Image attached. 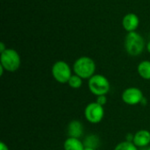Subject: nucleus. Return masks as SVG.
<instances>
[{
  "label": "nucleus",
  "mask_w": 150,
  "mask_h": 150,
  "mask_svg": "<svg viewBox=\"0 0 150 150\" xmlns=\"http://www.w3.org/2000/svg\"><path fill=\"white\" fill-rule=\"evenodd\" d=\"M124 47L129 55L138 56L145 48V40L136 31L127 33L124 40Z\"/></svg>",
  "instance_id": "f257e3e1"
},
{
  "label": "nucleus",
  "mask_w": 150,
  "mask_h": 150,
  "mask_svg": "<svg viewBox=\"0 0 150 150\" xmlns=\"http://www.w3.org/2000/svg\"><path fill=\"white\" fill-rule=\"evenodd\" d=\"M73 71L83 79H90L95 75L96 63L89 56H81L73 64Z\"/></svg>",
  "instance_id": "f03ea898"
},
{
  "label": "nucleus",
  "mask_w": 150,
  "mask_h": 150,
  "mask_svg": "<svg viewBox=\"0 0 150 150\" xmlns=\"http://www.w3.org/2000/svg\"><path fill=\"white\" fill-rule=\"evenodd\" d=\"M21 64L19 54L13 48H7L0 54V65L8 72L17 71Z\"/></svg>",
  "instance_id": "7ed1b4c3"
},
{
  "label": "nucleus",
  "mask_w": 150,
  "mask_h": 150,
  "mask_svg": "<svg viewBox=\"0 0 150 150\" xmlns=\"http://www.w3.org/2000/svg\"><path fill=\"white\" fill-rule=\"evenodd\" d=\"M88 87L90 91L96 97L106 95L111 88L109 80L103 75L95 74L88 81Z\"/></svg>",
  "instance_id": "20e7f679"
},
{
  "label": "nucleus",
  "mask_w": 150,
  "mask_h": 150,
  "mask_svg": "<svg viewBox=\"0 0 150 150\" xmlns=\"http://www.w3.org/2000/svg\"><path fill=\"white\" fill-rule=\"evenodd\" d=\"M52 76L54 79L60 83H68L72 76L70 66L64 61H57L52 66Z\"/></svg>",
  "instance_id": "39448f33"
},
{
  "label": "nucleus",
  "mask_w": 150,
  "mask_h": 150,
  "mask_svg": "<svg viewBox=\"0 0 150 150\" xmlns=\"http://www.w3.org/2000/svg\"><path fill=\"white\" fill-rule=\"evenodd\" d=\"M84 116L87 121L91 124H98L102 121L105 116L104 106L97 102L90 103L84 109Z\"/></svg>",
  "instance_id": "423d86ee"
},
{
  "label": "nucleus",
  "mask_w": 150,
  "mask_h": 150,
  "mask_svg": "<svg viewBox=\"0 0 150 150\" xmlns=\"http://www.w3.org/2000/svg\"><path fill=\"white\" fill-rule=\"evenodd\" d=\"M143 98L142 91L137 87L127 88L121 95L123 102L128 105H136L141 104Z\"/></svg>",
  "instance_id": "0eeeda50"
},
{
  "label": "nucleus",
  "mask_w": 150,
  "mask_h": 150,
  "mask_svg": "<svg viewBox=\"0 0 150 150\" xmlns=\"http://www.w3.org/2000/svg\"><path fill=\"white\" fill-rule=\"evenodd\" d=\"M140 25V18L139 17L133 12L126 14L122 18V26L127 32H135Z\"/></svg>",
  "instance_id": "6e6552de"
},
{
  "label": "nucleus",
  "mask_w": 150,
  "mask_h": 150,
  "mask_svg": "<svg viewBox=\"0 0 150 150\" xmlns=\"http://www.w3.org/2000/svg\"><path fill=\"white\" fill-rule=\"evenodd\" d=\"M134 144L137 148H146L150 143V132L146 129H142L134 134Z\"/></svg>",
  "instance_id": "1a4fd4ad"
},
{
  "label": "nucleus",
  "mask_w": 150,
  "mask_h": 150,
  "mask_svg": "<svg viewBox=\"0 0 150 150\" xmlns=\"http://www.w3.org/2000/svg\"><path fill=\"white\" fill-rule=\"evenodd\" d=\"M83 125L82 124L81 121L79 120H72L69 125L67 128L68 135L69 137H73V138H81L83 135Z\"/></svg>",
  "instance_id": "9d476101"
},
{
  "label": "nucleus",
  "mask_w": 150,
  "mask_h": 150,
  "mask_svg": "<svg viewBox=\"0 0 150 150\" xmlns=\"http://www.w3.org/2000/svg\"><path fill=\"white\" fill-rule=\"evenodd\" d=\"M84 148L83 142L77 138L69 137L63 143L64 150H83Z\"/></svg>",
  "instance_id": "9b49d317"
},
{
  "label": "nucleus",
  "mask_w": 150,
  "mask_h": 150,
  "mask_svg": "<svg viewBox=\"0 0 150 150\" xmlns=\"http://www.w3.org/2000/svg\"><path fill=\"white\" fill-rule=\"evenodd\" d=\"M137 72L139 76L145 79L150 80V61H142L138 64Z\"/></svg>",
  "instance_id": "f8f14e48"
},
{
  "label": "nucleus",
  "mask_w": 150,
  "mask_h": 150,
  "mask_svg": "<svg viewBox=\"0 0 150 150\" xmlns=\"http://www.w3.org/2000/svg\"><path fill=\"white\" fill-rule=\"evenodd\" d=\"M83 142L84 147L96 149L99 145V138L95 134H90L87 137H85Z\"/></svg>",
  "instance_id": "ddd939ff"
},
{
  "label": "nucleus",
  "mask_w": 150,
  "mask_h": 150,
  "mask_svg": "<svg viewBox=\"0 0 150 150\" xmlns=\"http://www.w3.org/2000/svg\"><path fill=\"white\" fill-rule=\"evenodd\" d=\"M83 79L82 77H80L79 76L74 74V75H72L71 77L69 78L68 83H69V85L72 89H79V88H81L82 85H83Z\"/></svg>",
  "instance_id": "4468645a"
},
{
  "label": "nucleus",
  "mask_w": 150,
  "mask_h": 150,
  "mask_svg": "<svg viewBox=\"0 0 150 150\" xmlns=\"http://www.w3.org/2000/svg\"><path fill=\"white\" fill-rule=\"evenodd\" d=\"M114 150H138V148L134 144V142H122L119 143Z\"/></svg>",
  "instance_id": "2eb2a0df"
},
{
  "label": "nucleus",
  "mask_w": 150,
  "mask_h": 150,
  "mask_svg": "<svg viewBox=\"0 0 150 150\" xmlns=\"http://www.w3.org/2000/svg\"><path fill=\"white\" fill-rule=\"evenodd\" d=\"M96 102L98 104H99L100 105L104 106L106 102H107V98H106V95H101V96H98L97 97V99H96Z\"/></svg>",
  "instance_id": "dca6fc26"
},
{
  "label": "nucleus",
  "mask_w": 150,
  "mask_h": 150,
  "mask_svg": "<svg viewBox=\"0 0 150 150\" xmlns=\"http://www.w3.org/2000/svg\"><path fill=\"white\" fill-rule=\"evenodd\" d=\"M134 134H127L126 135V141L127 142H134Z\"/></svg>",
  "instance_id": "f3484780"
},
{
  "label": "nucleus",
  "mask_w": 150,
  "mask_h": 150,
  "mask_svg": "<svg viewBox=\"0 0 150 150\" xmlns=\"http://www.w3.org/2000/svg\"><path fill=\"white\" fill-rule=\"evenodd\" d=\"M0 150H9L8 146L4 142H0Z\"/></svg>",
  "instance_id": "a211bd4d"
},
{
  "label": "nucleus",
  "mask_w": 150,
  "mask_h": 150,
  "mask_svg": "<svg viewBox=\"0 0 150 150\" xmlns=\"http://www.w3.org/2000/svg\"><path fill=\"white\" fill-rule=\"evenodd\" d=\"M6 49H7V47H5L4 43L3 41H1V42H0V54L3 53L4 51H5Z\"/></svg>",
  "instance_id": "6ab92c4d"
},
{
  "label": "nucleus",
  "mask_w": 150,
  "mask_h": 150,
  "mask_svg": "<svg viewBox=\"0 0 150 150\" xmlns=\"http://www.w3.org/2000/svg\"><path fill=\"white\" fill-rule=\"evenodd\" d=\"M5 69H4V67L2 66V65H0V76H2L3 75H4V71Z\"/></svg>",
  "instance_id": "aec40b11"
},
{
  "label": "nucleus",
  "mask_w": 150,
  "mask_h": 150,
  "mask_svg": "<svg viewBox=\"0 0 150 150\" xmlns=\"http://www.w3.org/2000/svg\"><path fill=\"white\" fill-rule=\"evenodd\" d=\"M147 50H148L149 53H150V40L148 42V44H147Z\"/></svg>",
  "instance_id": "412c9836"
},
{
  "label": "nucleus",
  "mask_w": 150,
  "mask_h": 150,
  "mask_svg": "<svg viewBox=\"0 0 150 150\" xmlns=\"http://www.w3.org/2000/svg\"><path fill=\"white\" fill-rule=\"evenodd\" d=\"M142 105H146L147 104V100H146V98H143V99L142 100V103H141Z\"/></svg>",
  "instance_id": "4be33fe9"
},
{
  "label": "nucleus",
  "mask_w": 150,
  "mask_h": 150,
  "mask_svg": "<svg viewBox=\"0 0 150 150\" xmlns=\"http://www.w3.org/2000/svg\"><path fill=\"white\" fill-rule=\"evenodd\" d=\"M83 150H96V149H91V148H84V149Z\"/></svg>",
  "instance_id": "5701e85b"
},
{
  "label": "nucleus",
  "mask_w": 150,
  "mask_h": 150,
  "mask_svg": "<svg viewBox=\"0 0 150 150\" xmlns=\"http://www.w3.org/2000/svg\"><path fill=\"white\" fill-rule=\"evenodd\" d=\"M146 150H150V147H149V148H148Z\"/></svg>",
  "instance_id": "b1692460"
}]
</instances>
